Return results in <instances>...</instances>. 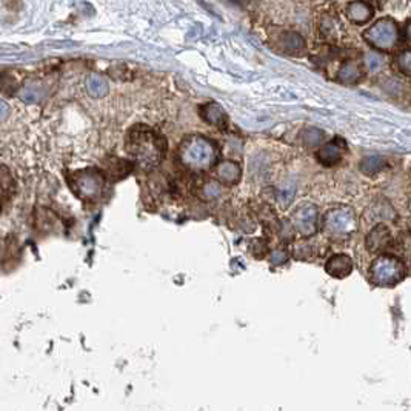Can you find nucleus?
I'll list each match as a JSON object with an SVG mask.
<instances>
[{
    "label": "nucleus",
    "mask_w": 411,
    "mask_h": 411,
    "mask_svg": "<svg viewBox=\"0 0 411 411\" xmlns=\"http://www.w3.org/2000/svg\"><path fill=\"white\" fill-rule=\"evenodd\" d=\"M127 152L142 168H154L162 162L167 152L163 137L145 127H134L127 136Z\"/></svg>",
    "instance_id": "1"
},
{
    "label": "nucleus",
    "mask_w": 411,
    "mask_h": 411,
    "mask_svg": "<svg viewBox=\"0 0 411 411\" xmlns=\"http://www.w3.org/2000/svg\"><path fill=\"white\" fill-rule=\"evenodd\" d=\"M182 163L190 170L203 171L211 168L217 161V147L213 140L203 136H190L179 148Z\"/></svg>",
    "instance_id": "2"
},
{
    "label": "nucleus",
    "mask_w": 411,
    "mask_h": 411,
    "mask_svg": "<svg viewBox=\"0 0 411 411\" xmlns=\"http://www.w3.org/2000/svg\"><path fill=\"white\" fill-rule=\"evenodd\" d=\"M325 236L331 241H345L354 235L358 228V221L353 208L350 207H338L328 210L324 221H322Z\"/></svg>",
    "instance_id": "3"
},
{
    "label": "nucleus",
    "mask_w": 411,
    "mask_h": 411,
    "mask_svg": "<svg viewBox=\"0 0 411 411\" xmlns=\"http://www.w3.org/2000/svg\"><path fill=\"white\" fill-rule=\"evenodd\" d=\"M405 265L394 256L382 255L369 266V279L378 286H394L405 277Z\"/></svg>",
    "instance_id": "4"
},
{
    "label": "nucleus",
    "mask_w": 411,
    "mask_h": 411,
    "mask_svg": "<svg viewBox=\"0 0 411 411\" xmlns=\"http://www.w3.org/2000/svg\"><path fill=\"white\" fill-rule=\"evenodd\" d=\"M365 42L378 51H393L399 42V28L392 17H382L362 34Z\"/></svg>",
    "instance_id": "5"
},
{
    "label": "nucleus",
    "mask_w": 411,
    "mask_h": 411,
    "mask_svg": "<svg viewBox=\"0 0 411 411\" xmlns=\"http://www.w3.org/2000/svg\"><path fill=\"white\" fill-rule=\"evenodd\" d=\"M318 219H319V211L316 205L304 202L298 205L296 210L293 211V214L290 217V223L298 235H300L302 237H310L313 235H316Z\"/></svg>",
    "instance_id": "6"
},
{
    "label": "nucleus",
    "mask_w": 411,
    "mask_h": 411,
    "mask_svg": "<svg viewBox=\"0 0 411 411\" xmlns=\"http://www.w3.org/2000/svg\"><path fill=\"white\" fill-rule=\"evenodd\" d=\"M104 176L99 171H80L73 176L71 187L73 191L82 199H94L98 197L104 190Z\"/></svg>",
    "instance_id": "7"
},
{
    "label": "nucleus",
    "mask_w": 411,
    "mask_h": 411,
    "mask_svg": "<svg viewBox=\"0 0 411 411\" xmlns=\"http://www.w3.org/2000/svg\"><path fill=\"white\" fill-rule=\"evenodd\" d=\"M347 153V142L342 137H334V139L328 140L327 143H322L318 149V159L320 163H324L327 167L336 165L342 161V157Z\"/></svg>",
    "instance_id": "8"
},
{
    "label": "nucleus",
    "mask_w": 411,
    "mask_h": 411,
    "mask_svg": "<svg viewBox=\"0 0 411 411\" xmlns=\"http://www.w3.org/2000/svg\"><path fill=\"white\" fill-rule=\"evenodd\" d=\"M365 245H367V250L372 253V255H378V253L388 250L390 246L393 245L392 231H390L387 225L378 223L372 231H369Z\"/></svg>",
    "instance_id": "9"
},
{
    "label": "nucleus",
    "mask_w": 411,
    "mask_h": 411,
    "mask_svg": "<svg viewBox=\"0 0 411 411\" xmlns=\"http://www.w3.org/2000/svg\"><path fill=\"white\" fill-rule=\"evenodd\" d=\"M214 173H216L219 183L232 187V185H236L239 181H241L242 170L237 162L223 161L221 163H217Z\"/></svg>",
    "instance_id": "10"
},
{
    "label": "nucleus",
    "mask_w": 411,
    "mask_h": 411,
    "mask_svg": "<svg viewBox=\"0 0 411 411\" xmlns=\"http://www.w3.org/2000/svg\"><path fill=\"white\" fill-rule=\"evenodd\" d=\"M325 271L333 277L344 279L353 271V260L347 255H334L327 260Z\"/></svg>",
    "instance_id": "11"
},
{
    "label": "nucleus",
    "mask_w": 411,
    "mask_h": 411,
    "mask_svg": "<svg viewBox=\"0 0 411 411\" xmlns=\"http://www.w3.org/2000/svg\"><path fill=\"white\" fill-rule=\"evenodd\" d=\"M347 17L354 25L367 24L374 16V6L368 2H351L347 5Z\"/></svg>",
    "instance_id": "12"
},
{
    "label": "nucleus",
    "mask_w": 411,
    "mask_h": 411,
    "mask_svg": "<svg viewBox=\"0 0 411 411\" xmlns=\"http://www.w3.org/2000/svg\"><path fill=\"white\" fill-rule=\"evenodd\" d=\"M279 48L284 53L290 54V56H302L307 50V45L300 34L289 31L279 37Z\"/></svg>",
    "instance_id": "13"
},
{
    "label": "nucleus",
    "mask_w": 411,
    "mask_h": 411,
    "mask_svg": "<svg viewBox=\"0 0 411 411\" xmlns=\"http://www.w3.org/2000/svg\"><path fill=\"white\" fill-rule=\"evenodd\" d=\"M364 76V68L362 64L354 60H347L340 65L338 71V82L344 85H354Z\"/></svg>",
    "instance_id": "14"
},
{
    "label": "nucleus",
    "mask_w": 411,
    "mask_h": 411,
    "mask_svg": "<svg viewBox=\"0 0 411 411\" xmlns=\"http://www.w3.org/2000/svg\"><path fill=\"white\" fill-rule=\"evenodd\" d=\"M202 118L207 120L211 125L217 128H225L228 125V118L225 114L223 108L217 104H207L202 108Z\"/></svg>",
    "instance_id": "15"
},
{
    "label": "nucleus",
    "mask_w": 411,
    "mask_h": 411,
    "mask_svg": "<svg viewBox=\"0 0 411 411\" xmlns=\"http://www.w3.org/2000/svg\"><path fill=\"white\" fill-rule=\"evenodd\" d=\"M85 85L88 93L94 95V98H102V95H105L108 91L107 80L102 76H98V74H91V76L86 79Z\"/></svg>",
    "instance_id": "16"
},
{
    "label": "nucleus",
    "mask_w": 411,
    "mask_h": 411,
    "mask_svg": "<svg viewBox=\"0 0 411 411\" xmlns=\"http://www.w3.org/2000/svg\"><path fill=\"white\" fill-rule=\"evenodd\" d=\"M383 167H385V159L381 156H369L360 162L362 173H365L368 176L378 174L379 171L383 170Z\"/></svg>",
    "instance_id": "17"
},
{
    "label": "nucleus",
    "mask_w": 411,
    "mask_h": 411,
    "mask_svg": "<svg viewBox=\"0 0 411 411\" xmlns=\"http://www.w3.org/2000/svg\"><path fill=\"white\" fill-rule=\"evenodd\" d=\"M394 62L399 73H402L403 76L411 77V48H408V50H402L396 56Z\"/></svg>",
    "instance_id": "18"
},
{
    "label": "nucleus",
    "mask_w": 411,
    "mask_h": 411,
    "mask_svg": "<svg viewBox=\"0 0 411 411\" xmlns=\"http://www.w3.org/2000/svg\"><path fill=\"white\" fill-rule=\"evenodd\" d=\"M302 140L307 147H318L324 140V133L319 131V129H307L302 134Z\"/></svg>",
    "instance_id": "19"
},
{
    "label": "nucleus",
    "mask_w": 411,
    "mask_h": 411,
    "mask_svg": "<svg viewBox=\"0 0 411 411\" xmlns=\"http://www.w3.org/2000/svg\"><path fill=\"white\" fill-rule=\"evenodd\" d=\"M40 98H42V94H40L39 88H36V86H26V88H24L22 91H20V99H22L24 102H26V104L36 102Z\"/></svg>",
    "instance_id": "20"
},
{
    "label": "nucleus",
    "mask_w": 411,
    "mask_h": 411,
    "mask_svg": "<svg viewBox=\"0 0 411 411\" xmlns=\"http://www.w3.org/2000/svg\"><path fill=\"white\" fill-rule=\"evenodd\" d=\"M222 190H221V183L217 182H208L203 185V197L207 199H216L217 196H221Z\"/></svg>",
    "instance_id": "21"
},
{
    "label": "nucleus",
    "mask_w": 411,
    "mask_h": 411,
    "mask_svg": "<svg viewBox=\"0 0 411 411\" xmlns=\"http://www.w3.org/2000/svg\"><path fill=\"white\" fill-rule=\"evenodd\" d=\"M364 65L368 66L372 71H373V70H378V68L382 65V57L379 56L378 53H374V51L368 53V54H365Z\"/></svg>",
    "instance_id": "22"
},
{
    "label": "nucleus",
    "mask_w": 411,
    "mask_h": 411,
    "mask_svg": "<svg viewBox=\"0 0 411 411\" xmlns=\"http://www.w3.org/2000/svg\"><path fill=\"white\" fill-rule=\"evenodd\" d=\"M270 260H271V264H276V265L284 264L285 260H286V255H285V251H282V250L274 251L273 255L270 256Z\"/></svg>",
    "instance_id": "23"
},
{
    "label": "nucleus",
    "mask_w": 411,
    "mask_h": 411,
    "mask_svg": "<svg viewBox=\"0 0 411 411\" xmlns=\"http://www.w3.org/2000/svg\"><path fill=\"white\" fill-rule=\"evenodd\" d=\"M403 37H405V42L411 46V19L407 20L405 28H403Z\"/></svg>",
    "instance_id": "24"
},
{
    "label": "nucleus",
    "mask_w": 411,
    "mask_h": 411,
    "mask_svg": "<svg viewBox=\"0 0 411 411\" xmlns=\"http://www.w3.org/2000/svg\"><path fill=\"white\" fill-rule=\"evenodd\" d=\"M8 111H10V108L6 107L3 100H0V118H5V116L8 114Z\"/></svg>",
    "instance_id": "25"
}]
</instances>
